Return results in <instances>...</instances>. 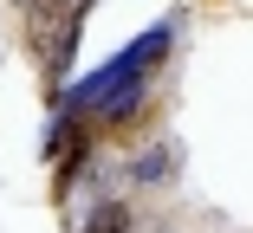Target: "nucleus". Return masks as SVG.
<instances>
[{
	"instance_id": "f03ea898",
	"label": "nucleus",
	"mask_w": 253,
	"mask_h": 233,
	"mask_svg": "<svg viewBox=\"0 0 253 233\" xmlns=\"http://www.w3.org/2000/svg\"><path fill=\"white\" fill-rule=\"evenodd\" d=\"M72 233H136V201L130 195H104V201H91L78 214Z\"/></svg>"
},
{
	"instance_id": "20e7f679",
	"label": "nucleus",
	"mask_w": 253,
	"mask_h": 233,
	"mask_svg": "<svg viewBox=\"0 0 253 233\" xmlns=\"http://www.w3.org/2000/svg\"><path fill=\"white\" fill-rule=\"evenodd\" d=\"M26 7H33V0H20V13H26Z\"/></svg>"
},
{
	"instance_id": "7ed1b4c3",
	"label": "nucleus",
	"mask_w": 253,
	"mask_h": 233,
	"mask_svg": "<svg viewBox=\"0 0 253 233\" xmlns=\"http://www.w3.org/2000/svg\"><path fill=\"white\" fill-rule=\"evenodd\" d=\"M78 136H91V130H84L72 110H52V117H45V130H39V156H45V162H59V156L78 143Z\"/></svg>"
},
{
	"instance_id": "f257e3e1",
	"label": "nucleus",
	"mask_w": 253,
	"mask_h": 233,
	"mask_svg": "<svg viewBox=\"0 0 253 233\" xmlns=\"http://www.w3.org/2000/svg\"><path fill=\"white\" fill-rule=\"evenodd\" d=\"M175 175H182V136H169V130L130 136V149L117 162V181H124L130 195H169Z\"/></svg>"
}]
</instances>
